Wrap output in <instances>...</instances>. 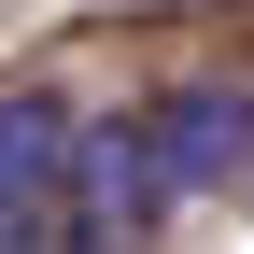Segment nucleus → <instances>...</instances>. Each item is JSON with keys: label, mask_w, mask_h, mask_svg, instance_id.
<instances>
[{"label": "nucleus", "mask_w": 254, "mask_h": 254, "mask_svg": "<svg viewBox=\"0 0 254 254\" xmlns=\"http://www.w3.org/2000/svg\"><path fill=\"white\" fill-rule=\"evenodd\" d=\"M71 141L85 113L57 85H0V254H71Z\"/></svg>", "instance_id": "1"}, {"label": "nucleus", "mask_w": 254, "mask_h": 254, "mask_svg": "<svg viewBox=\"0 0 254 254\" xmlns=\"http://www.w3.org/2000/svg\"><path fill=\"white\" fill-rule=\"evenodd\" d=\"M141 170H155V198H226V184L254 170V85L240 71L170 85V99L141 113Z\"/></svg>", "instance_id": "2"}]
</instances>
